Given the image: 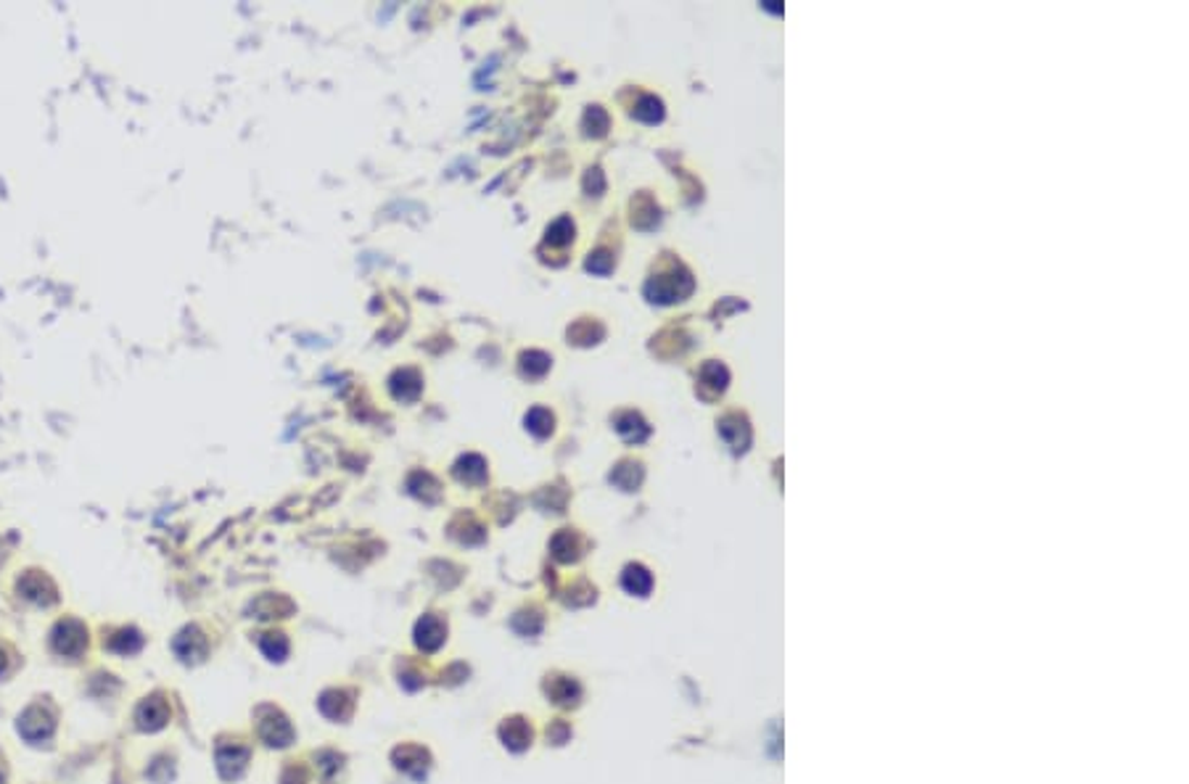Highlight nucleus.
<instances>
[{
    "label": "nucleus",
    "mask_w": 1189,
    "mask_h": 784,
    "mask_svg": "<svg viewBox=\"0 0 1189 784\" xmlns=\"http://www.w3.org/2000/svg\"><path fill=\"white\" fill-rule=\"evenodd\" d=\"M624 587H627L629 592L645 594L648 589H651V576H648V570L642 568H629L627 576H624Z\"/></svg>",
    "instance_id": "1"
}]
</instances>
